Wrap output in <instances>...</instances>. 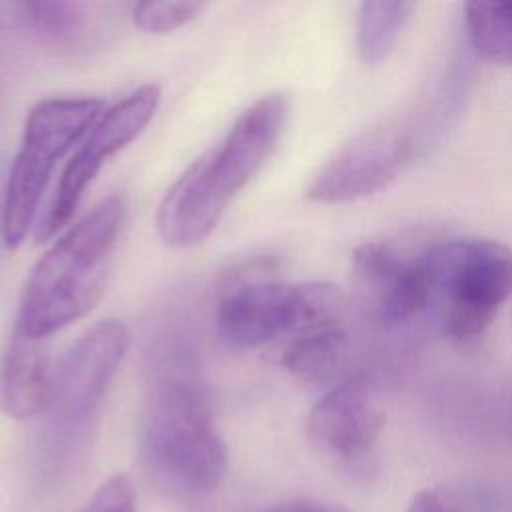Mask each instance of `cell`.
I'll return each instance as SVG.
<instances>
[{"instance_id": "obj_12", "label": "cell", "mask_w": 512, "mask_h": 512, "mask_svg": "<svg viewBox=\"0 0 512 512\" xmlns=\"http://www.w3.org/2000/svg\"><path fill=\"white\" fill-rule=\"evenodd\" d=\"M54 392L46 340L12 332L0 352V410L16 420L44 416Z\"/></svg>"}, {"instance_id": "obj_8", "label": "cell", "mask_w": 512, "mask_h": 512, "mask_svg": "<svg viewBox=\"0 0 512 512\" xmlns=\"http://www.w3.org/2000/svg\"><path fill=\"white\" fill-rule=\"evenodd\" d=\"M418 150V130L410 118H388L346 144L318 170L306 198L318 204H344L372 196L394 182Z\"/></svg>"}, {"instance_id": "obj_20", "label": "cell", "mask_w": 512, "mask_h": 512, "mask_svg": "<svg viewBox=\"0 0 512 512\" xmlns=\"http://www.w3.org/2000/svg\"><path fill=\"white\" fill-rule=\"evenodd\" d=\"M268 512H348V510L334 506V504H322V502H312V500H292V502L278 504V506L270 508Z\"/></svg>"}, {"instance_id": "obj_21", "label": "cell", "mask_w": 512, "mask_h": 512, "mask_svg": "<svg viewBox=\"0 0 512 512\" xmlns=\"http://www.w3.org/2000/svg\"><path fill=\"white\" fill-rule=\"evenodd\" d=\"M6 168L4 162L0 160V244L4 246V234H2V198H4V182H6Z\"/></svg>"}, {"instance_id": "obj_1", "label": "cell", "mask_w": 512, "mask_h": 512, "mask_svg": "<svg viewBox=\"0 0 512 512\" xmlns=\"http://www.w3.org/2000/svg\"><path fill=\"white\" fill-rule=\"evenodd\" d=\"M138 446L144 468L170 488L204 494L226 474L228 452L200 360L180 330H162L144 350Z\"/></svg>"}, {"instance_id": "obj_16", "label": "cell", "mask_w": 512, "mask_h": 512, "mask_svg": "<svg viewBox=\"0 0 512 512\" xmlns=\"http://www.w3.org/2000/svg\"><path fill=\"white\" fill-rule=\"evenodd\" d=\"M18 26H28L54 42H74L84 28L80 4L18 2Z\"/></svg>"}, {"instance_id": "obj_15", "label": "cell", "mask_w": 512, "mask_h": 512, "mask_svg": "<svg viewBox=\"0 0 512 512\" xmlns=\"http://www.w3.org/2000/svg\"><path fill=\"white\" fill-rule=\"evenodd\" d=\"M464 24L474 52L498 66H512V2H468Z\"/></svg>"}, {"instance_id": "obj_11", "label": "cell", "mask_w": 512, "mask_h": 512, "mask_svg": "<svg viewBox=\"0 0 512 512\" xmlns=\"http://www.w3.org/2000/svg\"><path fill=\"white\" fill-rule=\"evenodd\" d=\"M384 412L366 376L330 388L310 410L306 434L312 448L346 472H366L374 460Z\"/></svg>"}, {"instance_id": "obj_18", "label": "cell", "mask_w": 512, "mask_h": 512, "mask_svg": "<svg viewBox=\"0 0 512 512\" xmlns=\"http://www.w3.org/2000/svg\"><path fill=\"white\" fill-rule=\"evenodd\" d=\"M136 494L126 474L110 476L90 498L84 512H134Z\"/></svg>"}, {"instance_id": "obj_10", "label": "cell", "mask_w": 512, "mask_h": 512, "mask_svg": "<svg viewBox=\"0 0 512 512\" xmlns=\"http://www.w3.org/2000/svg\"><path fill=\"white\" fill-rule=\"evenodd\" d=\"M428 246L430 242L404 238L366 240L356 246V278L384 324L398 326L428 316Z\"/></svg>"}, {"instance_id": "obj_17", "label": "cell", "mask_w": 512, "mask_h": 512, "mask_svg": "<svg viewBox=\"0 0 512 512\" xmlns=\"http://www.w3.org/2000/svg\"><path fill=\"white\" fill-rule=\"evenodd\" d=\"M202 12L200 2L178 0V2H142L132 10V20L140 30L162 34L176 30Z\"/></svg>"}, {"instance_id": "obj_6", "label": "cell", "mask_w": 512, "mask_h": 512, "mask_svg": "<svg viewBox=\"0 0 512 512\" xmlns=\"http://www.w3.org/2000/svg\"><path fill=\"white\" fill-rule=\"evenodd\" d=\"M128 344L126 326L108 318L86 330L64 352L54 370L52 402L44 414L54 444H74L92 428Z\"/></svg>"}, {"instance_id": "obj_4", "label": "cell", "mask_w": 512, "mask_h": 512, "mask_svg": "<svg viewBox=\"0 0 512 512\" xmlns=\"http://www.w3.org/2000/svg\"><path fill=\"white\" fill-rule=\"evenodd\" d=\"M430 310L440 332L478 340L512 296V246L490 238H444L428 246Z\"/></svg>"}, {"instance_id": "obj_9", "label": "cell", "mask_w": 512, "mask_h": 512, "mask_svg": "<svg viewBox=\"0 0 512 512\" xmlns=\"http://www.w3.org/2000/svg\"><path fill=\"white\" fill-rule=\"evenodd\" d=\"M158 102L160 88L156 84H144L104 110L82 140L80 148L66 162L56 192L36 224L38 242L48 240L68 224L84 196V190L100 172L106 158L138 138V134L152 120Z\"/></svg>"}, {"instance_id": "obj_22", "label": "cell", "mask_w": 512, "mask_h": 512, "mask_svg": "<svg viewBox=\"0 0 512 512\" xmlns=\"http://www.w3.org/2000/svg\"><path fill=\"white\" fill-rule=\"evenodd\" d=\"M8 26V6L0 4V28Z\"/></svg>"}, {"instance_id": "obj_19", "label": "cell", "mask_w": 512, "mask_h": 512, "mask_svg": "<svg viewBox=\"0 0 512 512\" xmlns=\"http://www.w3.org/2000/svg\"><path fill=\"white\" fill-rule=\"evenodd\" d=\"M406 512H454L450 502L436 490H422L414 496Z\"/></svg>"}, {"instance_id": "obj_5", "label": "cell", "mask_w": 512, "mask_h": 512, "mask_svg": "<svg viewBox=\"0 0 512 512\" xmlns=\"http://www.w3.org/2000/svg\"><path fill=\"white\" fill-rule=\"evenodd\" d=\"M104 102L92 96H62L38 102L24 124L22 146L12 160L2 198L4 246L14 250L34 226L38 202L54 166L92 130Z\"/></svg>"}, {"instance_id": "obj_13", "label": "cell", "mask_w": 512, "mask_h": 512, "mask_svg": "<svg viewBox=\"0 0 512 512\" xmlns=\"http://www.w3.org/2000/svg\"><path fill=\"white\" fill-rule=\"evenodd\" d=\"M348 324L318 328L280 344V364L300 382L320 384L332 378L344 360Z\"/></svg>"}, {"instance_id": "obj_3", "label": "cell", "mask_w": 512, "mask_h": 512, "mask_svg": "<svg viewBox=\"0 0 512 512\" xmlns=\"http://www.w3.org/2000/svg\"><path fill=\"white\" fill-rule=\"evenodd\" d=\"M126 214V196L112 194L54 242L24 284L14 332L46 340L98 304Z\"/></svg>"}, {"instance_id": "obj_2", "label": "cell", "mask_w": 512, "mask_h": 512, "mask_svg": "<svg viewBox=\"0 0 512 512\" xmlns=\"http://www.w3.org/2000/svg\"><path fill=\"white\" fill-rule=\"evenodd\" d=\"M286 114L288 104L282 94L260 96L240 114L218 146L178 176L156 212L158 234L168 246L192 248L214 232L230 200L272 154Z\"/></svg>"}, {"instance_id": "obj_23", "label": "cell", "mask_w": 512, "mask_h": 512, "mask_svg": "<svg viewBox=\"0 0 512 512\" xmlns=\"http://www.w3.org/2000/svg\"><path fill=\"white\" fill-rule=\"evenodd\" d=\"M0 110H2V100H0Z\"/></svg>"}, {"instance_id": "obj_7", "label": "cell", "mask_w": 512, "mask_h": 512, "mask_svg": "<svg viewBox=\"0 0 512 512\" xmlns=\"http://www.w3.org/2000/svg\"><path fill=\"white\" fill-rule=\"evenodd\" d=\"M298 314V282H286L272 258H252L230 268L216 296V328L232 350L280 342Z\"/></svg>"}, {"instance_id": "obj_14", "label": "cell", "mask_w": 512, "mask_h": 512, "mask_svg": "<svg viewBox=\"0 0 512 512\" xmlns=\"http://www.w3.org/2000/svg\"><path fill=\"white\" fill-rule=\"evenodd\" d=\"M416 10L414 2H364L356 18V48L364 64L376 66L394 50Z\"/></svg>"}]
</instances>
